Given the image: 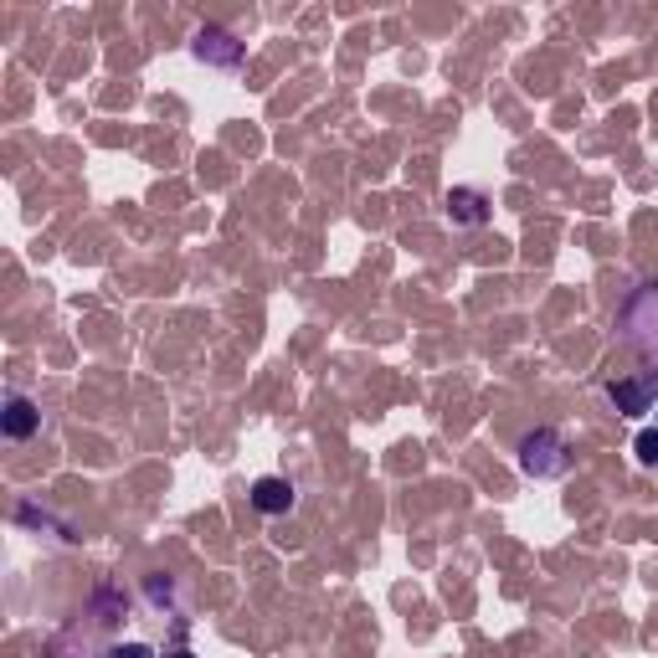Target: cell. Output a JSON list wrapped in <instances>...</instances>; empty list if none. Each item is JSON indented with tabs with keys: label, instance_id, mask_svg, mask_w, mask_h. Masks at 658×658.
Instances as JSON below:
<instances>
[{
	"label": "cell",
	"instance_id": "obj_1",
	"mask_svg": "<svg viewBox=\"0 0 658 658\" xmlns=\"http://www.w3.org/2000/svg\"><path fill=\"white\" fill-rule=\"evenodd\" d=\"M571 468V453H566V438L556 427H535L525 432L520 442V474L525 478H561Z\"/></svg>",
	"mask_w": 658,
	"mask_h": 658
},
{
	"label": "cell",
	"instance_id": "obj_2",
	"mask_svg": "<svg viewBox=\"0 0 658 658\" xmlns=\"http://www.w3.org/2000/svg\"><path fill=\"white\" fill-rule=\"evenodd\" d=\"M191 52L202 57L206 68H221V73H232V68H242L247 47H242L232 32H221V26H202V32H196V41H191Z\"/></svg>",
	"mask_w": 658,
	"mask_h": 658
},
{
	"label": "cell",
	"instance_id": "obj_3",
	"mask_svg": "<svg viewBox=\"0 0 658 658\" xmlns=\"http://www.w3.org/2000/svg\"><path fill=\"white\" fill-rule=\"evenodd\" d=\"M607 402L618 406L622 417H643V412H654V402H658V376H622V381L607 386Z\"/></svg>",
	"mask_w": 658,
	"mask_h": 658
},
{
	"label": "cell",
	"instance_id": "obj_4",
	"mask_svg": "<svg viewBox=\"0 0 658 658\" xmlns=\"http://www.w3.org/2000/svg\"><path fill=\"white\" fill-rule=\"evenodd\" d=\"M448 217H453V227H484L489 221V196L474 191V185H453L448 191Z\"/></svg>",
	"mask_w": 658,
	"mask_h": 658
},
{
	"label": "cell",
	"instance_id": "obj_5",
	"mask_svg": "<svg viewBox=\"0 0 658 658\" xmlns=\"http://www.w3.org/2000/svg\"><path fill=\"white\" fill-rule=\"evenodd\" d=\"M0 427H5V438L11 442H26L32 432L41 427V412H37V402L32 397H5V412H0Z\"/></svg>",
	"mask_w": 658,
	"mask_h": 658
},
{
	"label": "cell",
	"instance_id": "obj_6",
	"mask_svg": "<svg viewBox=\"0 0 658 658\" xmlns=\"http://www.w3.org/2000/svg\"><path fill=\"white\" fill-rule=\"evenodd\" d=\"M253 510H263V514H289V510H293V484H289V478H278V474L257 478V484H253Z\"/></svg>",
	"mask_w": 658,
	"mask_h": 658
},
{
	"label": "cell",
	"instance_id": "obj_7",
	"mask_svg": "<svg viewBox=\"0 0 658 658\" xmlns=\"http://www.w3.org/2000/svg\"><path fill=\"white\" fill-rule=\"evenodd\" d=\"M103 658H155V648L149 643H113Z\"/></svg>",
	"mask_w": 658,
	"mask_h": 658
},
{
	"label": "cell",
	"instance_id": "obj_8",
	"mask_svg": "<svg viewBox=\"0 0 658 658\" xmlns=\"http://www.w3.org/2000/svg\"><path fill=\"white\" fill-rule=\"evenodd\" d=\"M633 448H638V458H643V463H658V427H648V432H638V442H633Z\"/></svg>",
	"mask_w": 658,
	"mask_h": 658
},
{
	"label": "cell",
	"instance_id": "obj_9",
	"mask_svg": "<svg viewBox=\"0 0 658 658\" xmlns=\"http://www.w3.org/2000/svg\"><path fill=\"white\" fill-rule=\"evenodd\" d=\"M145 592H149V602L160 607V602H170V582H160V576H149L145 582Z\"/></svg>",
	"mask_w": 658,
	"mask_h": 658
},
{
	"label": "cell",
	"instance_id": "obj_10",
	"mask_svg": "<svg viewBox=\"0 0 658 658\" xmlns=\"http://www.w3.org/2000/svg\"><path fill=\"white\" fill-rule=\"evenodd\" d=\"M170 658H196V654H191V648H175V654H170Z\"/></svg>",
	"mask_w": 658,
	"mask_h": 658
}]
</instances>
